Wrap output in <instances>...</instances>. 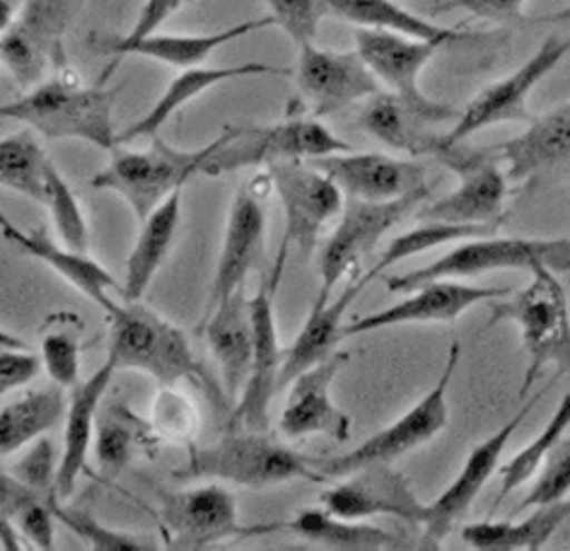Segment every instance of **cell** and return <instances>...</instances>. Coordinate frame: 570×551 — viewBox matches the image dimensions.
<instances>
[{"label":"cell","instance_id":"obj_10","mask_svg":"<svg viewBox=\"0 0 570 551\" xmlns=\"http://www.w3.org/2000/svg\"><path fill=\"white\" fill-rule=\"evenodd\" d=\"M160 522L167 549L179 551H202L227 540L283 530V522L242 525L237 499L223 484H202L177 493H165Z\"/></svg>","mask_w":570,"mask_h":551},{"label":"cell","instance_id":"obj_19","mask_svg":"<svg viewBox=\"0 0 570 551\" xmlns=\"http://www.w3.org/2000/svg\"><path fill=\"white\" fill-rule=\"evenodd\" d=\"M320 501L322 508L341 518L370 520L387 515L419 528L423 525L428 508V503H421L413 493L409 479L396 472L390 462L367 464L341 476V482L326 489Z\"/></svg>","mask_w":570,"mask_h":551},{"label":"cell","instance_id":"obj_11","mask_svg":"<svg viewBox=\"0 0 570 551\" xmlns=\"http://www.w3.org/2000/svg\"><path fill=\"white\" fill-rule=\"evenodd\" d=\"M266 175L283 208L285 230L281 249L291 254L295 247L309 259L326 225L344 210V191L309 160L276 163L266 167Z\"/></svg>","mask_w":570,"mask_h":551},{"label":"cell","instance_id":"obj_27","mask_svg":"<svg viewBox=\"0 0 570 551\" xmlns=\"http://www.w3.org/2000/svg\"><path fill=\"white\" fill-rule=\"evenodd\" d=\"M266 27H274V20L271 16L262 20H245L237 22L227 30L220 32H208V35H148L140 39H121V37H109L97 41L95 49L114 56V61L126 59V56H140V59H150L165 63L169 68H196L204 66L213 53L223 49L230 41H237L247 35L262 32Z\"/></svg>","mask_w":570,"mask_h":551},{"label":"cell","instance_id":"obj_20","mask_svg":"<svg viewBox=\"0 0 570 551\" xmlns=\"http://www.w3.org/2000/svg\"><path fill=\"white\" fill-rule=\"evenodd\" d=\"M348 361V351H334L330 358L307 367L305 373L293 380L278 421V431L285 437L297 441V437L326 435L336 443L348 441L353 421L344 409L336 406L332 397L334 380L344 371Z\"/></svg>","mask_w":570,"mask_h":551},{"label":"cell","instance_id":"obj_52","mask_svg":"<svg viewBox=\"0 0 570 551\" xmlns=\"http://www.w3.org/2000/svg\"><path fill=\"white\" fill-rule=\"evenodd\" d=\"M189 3H194V0H146L134 27L121 39H140L160 32V27Z\"/></svg>","mask_w":570,"mask_h":551},{"label":"cell","instance_id":"obj_15","mask_svg":"<svg viewBox=\"0 0 570 551\" xmlns=\"http://www.w3.org/2000/svg\"><path fill=\"white\" fill-rule=\"evenodd\" d=\"M431 194H411L396 201H358L348 199L338 216V225L320 252V293L332 298L338 281L358 274L363 259L373 252L380 239L406 216L416 214Z\"/></svg>","mask_w":570,"mask_h":551},{"label":"cell","instance_id":"obj_22","mask_svg":"<svg viewBox=\"0 0 570 551\" xmlns=\"http://www.w3.org/2000/svg\"><path fill=\"white\" fill-rule=\"evenodd\" d=\"M512 288H489V286H469L454 278H440L409 291L404 301L377 313H370L361 319L344 324V338L361 336L370 332H380L399 324H425V322H454L474 305L493 303L508 298Z\"/></svg>","mask_w":570,"mask_h":551},{"label":"cell","instance_id":"obj_25","mask_svg":"<svg viewBox=\"0 0 570 551\" xmlns=\"http://www.w3.org/2000/svg\"><path fill=\"white\" fill-rule=\"evenodd\" d=\"M117 375V365L107 358L97 371L70 390L63 414V445L59 455V474H56V496L68 499L78 482L88 472V457L97 433V416L105 394Z\"/></svg>","mask_w":570,"mask_h":551},{"label":"cell","instance_id":"obj_43","mask_svg":"<svg viewBox=\"0 0 570 551\" xmlns=\"http://www.w3.org/2000/svg\"><path fill=\"white\" fill-rule=\"evenodd\" d=\"M153 429L165 441H189L198 429V409L177 385H160L153 404Z\"/></svg>","mask_w":570,"mask_h":551},{"label":"cell","instance_id":"obj_54","mask_svg":"<svg viewBox=\"0 0 570 551\" xmlns=\"http://www.w3.org/2000/svg\"><path fill=\"white\" fill-rule=\"evenodd\" d=\"M534 22H556V24H566V22H570V3L568 6H563L561 10H556V12H547V16H541V18H537Z\"/></svg>","mask_w":570,"mask_h":551},{"label":"cell","instance_id":"obj_2","mask_svg":"<svg viewBox=\"0 0 570 551\" xmlns=\"http://www.w3.org/2000/svg\"><path fill=\"white\" fill-rule=\"evenodd\" d=\"M532 278L522 291H512V298L493 301L487 329L498 322H515L527 353L520 397L532 392L537 377L547 365H556L559 375H570V307L559 272L547 264L532 268Z\"/></svg>","mask_w":570,"mask_h":551},{"label":"cell","instance_id":"obj_28","mask_svg":"<svg viewBox=\"0 0 570 551\" xmlns=\"http://www.w3.org/2000/svg\"><path fill=\"white\" fill-rule=\"evenodd\" d=\"M204 334L213 361L218 363L225 397L237 402L252 373L254 327L245 288L235 291L204 315Z\"/></svg>","mask_w":570,"mask_h":551},{"label":"cell","instance_id":"obj_14","mask_svg":"<svg viewBox=\"0 0 570 551\" xmlns=\"http://www.w3.org/2000/svg\"><path fill=\"white\" fill-rule=\"evenodd\" d=\"M438 160L460 177V184L438 201L423 204L416 210L419 220L503 225L510 181L491 148L464 150L454 146L440 152Z\"/></svg>","mask_w":570,"mask_h":551},{"label":"cell","instance_id":"obj_29","mask_svg":"<svg viewBox=\"0 0 570 551\" xmlns=\"http://www.w3.org/2000/svg\"><path fill=\"white\" fill-rule=\"evenodd\" d=\"M373 281L375 276L370 272L361 276L353 274L348 286L341 291L336 298H324V295H317L315 305H312L309 315L303 324V329L297 332L295 342L285 348L281 380H278L281 390L288 387L297 375L307 371V367L317 365L324 358L332 356L336 351V344L344 338V317L348 313V307L365 291L367 284H373Z\"/></svg>","mask_w":570,"mask_h":551},{"label":"cell","instance_id":"obj_31","mask_svg":"<svg viewBox=\"0 0 570 551\" xmlns=\"http://www.w3.org/2000/svg\"><path fill=\"white\" fill-rule=\"evenodd\" d=\"M283 530L293 532L301 540L336 551H396L421 549L406 532H392L367 520H351L326 511V508H307L293 520L283 522Z\"/></svg>","mask_w":570,"mask_h":551},{"label":"cell","instance_id":"obj_41","mask_svg":"<svg viewBox=\"0 0 570 551\" xmlns=\"http://www.w3.org/2000/svg\"><path fill=\"white\" fill-rule=\"evenodd\" d=\"M45 206L49 208L56 235L61 237V243L70 249L88 252L90 230H88V220H85V214H82V206L78 201L76 191L70 189V184L61 177L59 169L53 167V163L49 165V173H47Z\"/></svg>","mask_w":570,"mask_h":551},{"label":"cell","instance_id":"obj_45","mask_svg":"<svg viewBox=\"0 0 570 551\" xmlns=\"http://www.w3.org/2000/svg\"><path fill=\"white\" fill-rule=\"evenodd\" d=\"M568 493H570V437H561L559 445L551 450V455L537 472V482L532 491L527 493L524 501L515 508V511H512V515L530 511L534 505L563 501L568 499Z\"/></svg>","mask_w":570,"mask_h":551},{"label":"cell","instance_id":"obj_24","mask_svg":"<svg viewBox=\"0 0 570 551\" xmlns=\"http://www.w3.org/2000/svg\"><path fill=\"white\" fill-rule=\"evenodd\" d=\"M264 235L266 214L262 206V196L259 191H254V184H245V187H239V191L235 194L230 214H227L223 249L218 257L216 276H213V284L208 291L204 315H208L213 307L227 298V295L245 288L249 272L256 266V262H259L264 252Z\"/></svg>","mask_w":570,"mask_h":551},{"label":"cell","instance_id":"obj_55","mask_svg":"<svg viewBox=\"0 0 570 551\" xmlns=\"http://www.w3.org/2000/svg\"><path fill=\"white\" fill-rule=\"evenodd\" d=\"M0 348H24V342L12 332L0 329Z\"/></svg>","mask_w":570,"mask_h":551},{"label":"cell","instance_id":"obj_39","mask_svg":"<svg viewBox=\"0 0 570 551\" xmlns=\"http://www.w3.org/2000/svg\"><path fill=\"white\" fill-rule=\"evenodd\" d=\"M570 429V390L563 394V400L556 406V412L547 421V426L534 437L530 445H524L515 457H512L505 468L501 470V491H498L495 508L501 505L510 493H515L520 486L530 482L532 476L541 470V464L547 462L551 450L559 445L566 431Z\"/></svg>","mask_w":570,"mask_h":551},{"label":"cell","instance_id":"obj_40","mask_svg":"<svg viewBox=\"0 0 570 551\" xmlns=\"http://www.w3.org/2000/svg\"><path fill=\"white\" fill-rule=\"evenodd\" d=\"M68 315L61 317V324H47L39 344V361L45 373L53 385L63 390H73L80 383V358H82V342H80V324H66Z\"/></svg>","mask_w":570,"mask_h":551},{"label":"cell","instance_id":"obj_32","mask_svg":"<svg viewBox=\"0 0 570 551\" xmlns=\"http://www.w3.org/2000/svg\"><path fill=\"white\" fill-rule=\"evenodd\" d=\"M181 223V189L165 199L153 214L140 220L136 245L126 259V276L121 281V301L136 303L158 276L169 249H173Z\"/></svg>","mask_w":570,"mask_h":551},{"label":"cell","instance_id":"obj_18","mask_svg":"<svg viewBox=\"0 0 570 551\" xmlns=\"http://www.w3.org/2000/svg\"><path fill=\"white\" fill-rule=\"evenodd\" d=\"M297 49L301 56H297L293 76L312 117L338 115L382 92L380 80L365 66L358 51H330L315 45Z\"/></svg>","mask_w":570,"mask_h":551},{"label":"cell","instance_id":"obj_6","mask_svg":"<svg viewBox=\"0 0 570 551\" xmlns=\"http://www.w3.org/2000/svg\"><path fill=\"white\" fill-rule=\"evenodd\" d=\"M348 150H353L351 144L332 134L317 117H288L264 126H227L220 148L204 165V175L220 177L249 167L317 160Z\"/></svg>","mask_w":570,"mask_h":551},{"label":"cell","instance_id":"obj_47","mask_svg":"<svg viewBox=\"0 0 570 551\" xmlns=\"http://www.w3.org/2000/svg\"><path fill=\"white\" fill-rule=\"evenodd\" d=\"M12 476L20 479V482L32 489L41 499H53L56 496V474H59V455H56V447L49 437L41 435L39 441L32 443L27 450V455L12 464ZM59 499V496H56Z\"/></svg>","mask_w":570,"mask_h":551},{"label":"cell","instance_id":"obj_50","mask_svg":"<svg viewBox=\"0 0 570 551\" xmlns=\"http://www.w3.org/2000/svg\"><path fill=\"white\" fill-rule=\"evenodd\" d=\"M41 371V361L27 348H0V397L30 385Z\"/></svg>","mask_w":570,"mask_h":551},{"label":"cell","instance_id":"obj_16","mask_svg":"<svg viewBox=\"0 0 570 551\" xmlns=\"http://www.w3.org/2000/svg\"><path fill=\"white\" fill-rule=\"evenodd\" d=\"M288 254L278 252L274 272L262 281L259 291L249 301L252 327H254V356L252 373L245 390H242L237 406L233 412V429L245 431H266L268 429V409L274 402L281 380V367L285 348L281 346L278 324H276V291L285 272Z\"/></svg>","mask_w":570,"mask_h":551},{"label":"cell","instance_id":"obj_33","mask_svg":"<svg viewBox=\"0 0 570 551\" xmlns=\"http://www.w3.org/2000/svg\"><path fill=\"white\" fill-rule=\"evenodd\" d=\"M568 520V501L534 505L524 520H481L462 528V540L479 551H537L559 534Z\"/></svg>","mask_w":570,"mask_h":551},{"label":"cell","instance_id":"obj_30","mask_svg":"<svg viewBox=\"0 0 570 551\" xmlns=\"http://www.w3.org/2000/svg\"><path fill=\"white\" fill-rule=\"evenodd\" d=\"M291 73L293 70L288 68L259 63V61L237 63V66H196V68L181 70V73L167 85V90L163 92L160 100L155 102L138 121L128 126L126 131L119 134V146L131 144V140H138V138L158 136V131L177 115V111H181L189 102H194L196 97H202L204 92L216 88L220 82L239 80V78H259V76H291Z\"/></svg>","mask_w":570,"mask_h":551},{"label":"cell","instance_id":"obj_21","mask_svg":"<svg viewBox=\"0 0 570 551\" xmlns=\"http://www.w3.org/2000/svg\"><path fill=\"white\" fill-rule=\"evenodd\" d=\"M330 175L348 199L396 201L411 194H431L428 173L421 163L392 158L384 152H336L309 160Z\"/></svg>","mask_w":570,"mask_h":551},{"label":"cell","instance_id":"obj_8","mask_svg":"<svg viewBox=\"0 0 570 551\" xmlns=\"http://www.w3.org/2000/svg\"><path fill=\"white\" fill-rule=\"evenodd\" d=\"M462 356L460 342H452L448 351V361L443 373H440L435 387L425 394L421 402L413 404L406 414L392 421L390 426H384L375 435H370L365 443L353 447L346 455L330 457V460H315L317 472L322 474L324 482H334V479L346 476L355 470L367 468L375 462H394L399 457L409 455V452L423 447L431 443L435 435L448 429L450 421V406H448V392L450 383L458 371V363Z\"/></svg>","mask_w":570,"mask_h":551},{"label":"cell","instance_id":"obj_38","mask_svg":"<svg viewBox=\"0 0 570 551\" xmlns=\"http://www.w3.org/2000/svg\"><path fill=\"white\" fill-rule=\"evenodd\" d=\"M501 225H464V223H443V220H423L419 228H413L404 235L394 237L392 243L384 247L382 257L367 268L375 278L387 272L390 266L402 264L411 257H419L423 252H431L443 245H458L462 239L479 237V235H491Z\"/></svg>","mask_w":570,"mask_h":551},{"label":"cell","instance_id":"obj_5","mask_svg":"<svg viewBox=\"0 0 570 551\" xmlns=\"http://www.w3.org/2000/svg\"><path fill=\"white\" fill-rule=\"evenodd\" d=\"M220 144L223 134L204 148L181 150L153 136L146 150L114 148L109 165L92 177V189L119 194L140 223L175 191L187 187V181L204 175V165Z\"/></svg>","mask_w":570,"mask_h":551},{"label":"cell","instance_id":"obj_9","mask_svg":"<svg viewBox=\"0 0 570 551\" xmlns=\"http://www.w3.org/2000/svg\"><path fill=\"white\" fill-rule=\"evenodd\" d=\"M570 53V37H549L541 47L510 76L489 85L469 102L448 134H440L435 158L443 150L462 146L469 136L501 124H530V95L537 85L563 63Z\"/></svg>","mask_w":570,"mask_h":551},{"label":"cell","instance_id":"obj_46","mask_svg":"<svg viewBox=\"0 0 570 551\" xmlns=\"http://www.w3.org/2000/svg\"><path fill=\"white\" fill-rule=\"evenodd\" d=\"M268 16L297 47L315 45L322 18L330 12L326 0H266Z\"/></svg>","mask_w":570,"mask_h":551},{"label":"cell","instance_id":"obj_4","mask_svg":"<svg viewBox=\"0 0 570 551\" xmlns=\"http://www.w3.org/2000/svg\"><path fill=\"white\" fill-rule=\"evenodd\" d=\"M107 317V358L114 361L117 371H140L158 385L206 377L187 332L155 309L140 305V301H121Z\"/></svg>","mask_w":570,"mask_h":551},{"label":"cell","instance_id":"obj_34","mask_svg":"<svg viewBox=\"0 0 570 551\" xmlns=\"http://www.w3.org/2000/svg\"><path fill=\"white\" fill-rule=\"evenodd\" d=\"M358 126L365 134L377 138L382 146L413 155V158H419V155H433L435 158L440 146V136L428 131L431 124L392 92H377L370 97L358 117Z\"/></svg>","mask_w":570,"mask_h":551},{"label":"cell","instance_id":"obj_17","mask_svg":"<svg viewBox=\"0 0 570 551\" xmlns=\"http://www.w3.org/2000/svg\"><path fill=\"white\" fill-rule=\"evenodd\" d=\"M547 390L537 392L532 400H527L524 406H520L515 416H512L505 426L498 429L493 435H489L487 441H481L479 445L472 447L464 468L458 474V479L440 493L438 501L428 503L425 508V520L421 525V549H440L445 542V537L458 528V522L469 513V508L474 505V501L481 496L483 486L489 484V479L498 472V464H501L503 452L510 443V437L515 435V431L522 426V421L527 414L532 412L537 402L544 397Z\"/></svg>","mask_w":570,"mask_h":551},{"label":"cell","instance_id":"obj_35","mask_svg":"<svg viewBox=\"0 0 570 551\" xmlns=\"http://www.w3.org/2000/svg\"><path fill=\"white\" fill-rule=\"evenodd\" d=\"M326 8H330L332 16L355 24L358 30L394 32L413 39L440 41V45L469 39L466 32L425 20L404 6H399L396 0H326Z\"/></svg>","mask_w":570,"mask_h":551},{"label":"cell","instance_id":"obj_12","mask_svg":"<svg viewBox=\"0 0 570 551\" xmlns=\"http://www.w3.org/2000/svg\"><path fill=\"white\" fill-rule=\"evenodd\" d=\"M445 45L428 39H413L394 32L355 30V51L361 53L365 66L399 100L409 105L421 119L431 126L458 121L460 111L433 100L421 90V76L433 56Z\"/></svg>","mask_w":570,"mask_h":551},{"label":"cell","instance_id":"obj_26","mask_svg":"<svg viewBox=\"0 0 570 551\" xmlns=\"http://www.w3.org/2000/svg\"><path fill=\"white\" fill-rule=\"evenodd\" d=\"M0 233L8 243L16 245L20 252L30 254L32 259L47 264L53 274H59L63 281H68L85 298L92 301L97 307H102L105 313H114V307L119 303L114 301V293L121 295V284L114 278L107 268L88 257V252L70 249L63 243H53L47 233H27L18 228L3 210H0Z\"/></svg>","mask_w":570,"mask_h":551},{"label":"cell","instance_id":"obj_37","mask_svg":"<svg viewBox=\"0 0 570 551\" xmlns=\"http://www.w3.org/2000/svg\"><path fill=\"white\" fill-rule=\"evenodd\" d=\"M49 165L32 129L0 138V187L45 204Z\"/></svg>","mask_w":570,"mask_h":551},{"label":"cell","instance_id":"obj_7","mask_svg":"<svg viewBox=\"0 0 570 551\" xmlns=\"http://www.w3.org/2000/svg\"><path fill=\"white\" fill-rule=\"evenodd\" d=\"M537 264H547L553 272H568L570 268V239H534V237H495L479 235L458 243L445 257L435 259L433 264L421 266L416 272L402 276H387L390 293H409L423 284L440 278H476L491 272H505V268H518V272H532Z\"/></svg>","mask_w":570,"mask_h":551},{"label":"cell","instance_id":"obj_1","mask_svg":"<svg viewBox=\"0 0 570 551\" xmlns=\"http://www.w3.org/2000/svg\"><path fill=\"white\" fill-rule=\"evenodd\" d=\"M119 90L99 85L85 88L70 76H53L37 82L18 100L0 105V119L24 124L47 140H85L95 148H119L114 129V102Z\"/></svg>","mask_w":570,"mask_h":551},{"label":"cell","instance_id":"obj_48","mask_svg":"<svg viewBox=\"0 0 570 551\" xmlns=\"http://www.w3.org/2000/svg\"><path fill=\"white\" fill-rule=\"evenodd\" d=\"M41 499L32 489H27L20 479L12 476V472H0V547L6 551H20L22 537L16 528V518L22 508Z\"/></svg>","mask_w":570,"mask_h":551},{"label":"cell","instance_id":"obj_49","mask_svg":"<svg viewBox=\"0 0 570 551\" xmlns=\"http://www.w3.org/2000/svg\"><path fill=\"white\" fill-rule=\"evenodd\" d=\"M53 499H35L16 518L22 542L41 551H51L56 547V522L59 520H56L51 508Z\"/></svg>","mask_w":570,"mask_h":551},{"label":"cell","instance_id":"obj_36","mask_svg":"<svg viewBox=\"0 0 570 551\" xmlns=\"http://www.w3.org/2000/svg\"><path fill=\"white\" fill-rule=\"evenodd\" d=\"M63 387L30 390L0 406V457L16 455L47 435L66 414Z\"/></svg>","mask_w":570,"mask_h":551},{"label":"cell","instance_id":"obj_3","mask_svg":"<svg viewBox=\"0 0 570 551\" xmlns=\"http://www.w3.org/2000/svg\"><path fill=\"white\" fill-rule=\"evenodd\" d=\"M184 479H208L245 489H268L307 479L324 482L315 457H307L264 431L233 429L213 445H189L187 468L177 472Z\"/></svg>","mask_w":570,"mask_h":551},{"label":"cell","instance_id":"obj_23","mask_svg":"<svg viewBox=\"0 0 570 551\" xmlns=\"http://www.w3.org/2000/svg\"><path fill=\"white\" fill-rule=\"evenodd\" d=\"M510 184L556 181L570 177V102L534 117L527 131L493 146Z\"/></svg>","mask_w":570,"mask_h":551},{"label":"cell","instance_id":"obj_44","mask_svg":"<svg viewBox=\"0 0 570 551\" xmlns=\"http://www.w3.org/2000/svg\"><path fill=\"white\" fill-rule=\"evenodd\" d=\"M128 421L131 419H124L121 414H107L105 419L97 421L95 452L99 468L109 476L119 474L131 462L136 452V426Z\"/></svg>","mask_w":570,"mask_h":551},{"label":"cell","instance_id":"obj_56","mask_svg":"<svg viewBox=\"0 0 570 551\" xmlns=\"http://www.w3.org/2000/svg\"><path fill=\"white\" fill-rule=\"evenodd\" d=\"M568 501V520H566V525H563V530H568L570 532V499H566Z\"/></svg>","mask_w":570,"mask_h":551},{"label":"cell","instance_id":"obj_53","mask_svg":"<svg viewBox=\"0 0 570 551\" xmlns=\"http://www.w3.org/2000/svg\"><path fill=\"white\" fill-rule=\"evenodd\" d=\"M12 18H16V6H12V0H0V35H3Z\"/></svg>","mask_w":570,"mask_h":551},{"label":"cell","instance_id":"obj_51","mask_svg":"<svg viewBox=\"0 0 570 551\" xmlns=\"http://www.w3.org/2000/svg\"><path fill=\"white\" fill-rule=\"evenodd\" d=\"M527 0H448L438 10H462L466 16L498 24H512L524 20Z\"/></svg>","mask_w":570,"mask_h":551},{"label":"cell","instance_id":"obj_42","mask_svg":"<svg viewBox=\"0 0 570 551\" xmlns=\"http://www.w3.org/2000/svg\"><path fill=\"white\" fill-rule=\"evenodd\" d=\"M51 508H53L56 520H59L66 530L80 537L82 542H88L97 551H153V549H158V544L148 542L146 537L111 530V528L102 525L99 520H95L90 513L63 505L61 499H53Z\"/></svg>","mask_w":570,"mask_h":551},{"label":"cell","instance_id":"obj_13","mask_svg":"<svg viewBox=\"0 0 570 551\" xmlns=\"http://www.w3.org/2000/svg\"><path fill=\"white\" fill-rule=\"evenodd\" d=\"M85 0H24L8 30L0 35V63L30 90L59 66L63 37Z\"/></svg>","mask_w":570,"mask_h":551}]
</instances>
